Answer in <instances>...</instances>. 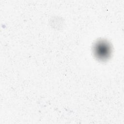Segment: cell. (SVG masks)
<instances>
[{
  "label": "cell",
  "mask_w": 124,
  "mask_h": 124,
  "mask_svg": "<svg viewBox=\"0 0 124 124\" xmlns=\"http://www.w3.org/2000/svg\"><path fill=\"white\" fill-rule=\"evenodd\" d=\"M109 49L108 46L104 44V43H100L97 45V47H96V51L97 55L101 56V57H105L108 54V50Z\"/></svg>",
  "instance_id": "1"
}]
</instances>
